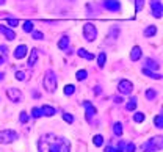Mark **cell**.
Listing matches in <instances>:
<instances>
[{
	"label": "cell",
	"instance_id": "1",
	"mask_svg": "<svg viewBox=\"0 0 163 152\" xmlns=\"http://www.w3.org/2000/svg\"><path fill=\"white\" fill-rule=\"evenodd\" d=\"M39 152H69L71 143L64 136H58L55 133H46L38 141Z\"/></svg>",
	"mask_w": 163,
	"mask_h": 152
},
{
	"label": "cell",
	"instance_id": "2",
	"mask_svg": "<svg viewBox=\"0 0 163 152\" xmlns=\"http://www.w3.org/2000/svg\"><path fill=\"white\" fill-rule=\"evenodd\" d=\"M161 146H163L161 136H154L151 140H147L146 143H143L141 149L143 152H155V150H161Z\"/></svg>",
	"mask_w": 163,
	"mask_h": 152
},
{
	"label": "cell",
	"instance_id": "3",
	"mask_svg": "<svg viewBox=\"0 0 163 152\" xmlns=\"http://www.w3.org/2000/svg\"><path fill=\"white\" fill-rule=\"evenodd\" d=\"M43 83H44V89L47 93H53V91H55L57 85H58V78H57L55 72H53V71H47L46 75H44Z\"/></svg>",
	"mask_w": 163,
	"mask_h": 152
},
{
	"label": "cell",
	"instance_id": "4",
	"mask_svg": "<svg viewBox=\"0 0 163 152\" xmlns=\"http://www.w3.org/2000/svg\"><path fill=\"white\" fill-rule=\"evenodd\" d=\"M83 36H85V39L88 41V43H93V41L97 38V28H96V25H93L91 22L85 24V25H83Z\"/></svg>",
	"mask_w": 163,
	"mask_h": 152
},
{
	"label": "cell",
	"instance_id": "5",
	"mask_svg": "<svg viewBox=\"0 0 163 152\" xmlns=\"http://www.w3.org/2000/svg\"><path fill=\"white\" fill-rule=\"evenodd\" d=\"M17 140V133L14 130H0V144H11Z\"/></svg>",
	"mask_w": 163,
	"mask_h": 152
},
{
	"label": "cell",
	"instance_id": "6",
	"mask_svg": "<svg viewBox=\"0 0 163 152\" xmlns=\"http://www.w3.org/2000/svg\"><path fill=\"white\" fill-rule=\"evenodd\" d=\"M6 93V97L11 101V102H22V93L19 91V88H6L5 89Z\"/></svg>",
	"mask_w": 163,
	"mask_h": 152
},
{
	"label": "cell",
	"instance_id": "7",
	"mask_svg": "<svg viewBox=\"0 0 163 152\" xmlns=\"http://www.w3.org/2000/svg\"><path fill=\"white\" fill-rule=\"evenodd\" d=\"M118 89H119V93H122V94H130L132 89H133V85H132L130 80L124 78V80H121L119 83H118Z\"/></svg>",
	"mask_w": 163,
	"mask_h": 152
},
{
	"label": "cell",
	"instance_id": "8",
	"mask_svg": "<svg viewBox=\"0 0 163 152\" xmlns=\"http://www.w3.org/2000/svg\"><path fill=\"white\" fill-rule=\"evenodd\" d=\"M83 107H85V113H86V121L91 122L93 116L96 115V107H94L89 101H83Z\"/></svg>",
	"mask_w": 163,
	"mask_h": 152
},
{
	"label": "cell",
	"instance_id": "9",
	"mask_svg": "<svg viewBox=\"0 0 163 152\" xmlns=\"http://www.w3.org/2000/svg\"><path fill=\"white\" fill-rule=\"evenodd\" d=\"M151 8H152V16L160 19L161 17V2L160 0H151Z\"/></svg>",
	"mask_w": 163,
	"mask_h": 152
},
{
	"label": "cell",
	"instance_id": "10",
	"mask_svg": "<svg viewBox=\"0 0 163 152\" xmlns=\"http://www.w3.org/2000/svg\"><path fill=\"white\" fill-rule=\"evenodd\" d=\"M104 6L108 10V11H119L121 10V3L119 0H104Z\"/></svg>",
	"mask_w": 163,
	"mask_h": 152
},
{
	"label": "cell",
	"instance_id": "11",
	"mask_svg": "<svg viewBox=\"0 0 163 152\" xmlns=\"http://www.w3.org/2000/svg\"><path fill=\"white\" fill-rule=\"evenodd\" d=\"M69 46H71V39H69V36H61V39L58 41V47H60L61 50H64V52H69V53H71Z\"/></svg>",
	"mask_w": 163,
	"mask_h": 152
},
{
	"label": "cell",
	"instance_id": "12",
	"mask_svg": "<svg viewBox=\"0 0 163 152\" xmlns=\"http://www.w3.org/2000/svg\"><path fill=\"white\" fill-rule=\"evenodd\" d=\"M0 33H2L6 39H9V41L16 39V33L13 32L11 28H8V27H5V25H0Z\"/></svg>",
	"mask_w": 163,
	"mask_h": 152
},
{
	"label": "cell",
	"instance_id": "13",
	"mask_svg": "<svg viewBox=\"0 0 163 152\" xmlns=\"http://www.w3.org/2000/svg\"><path fill=\"white\" fill-rule=\"evenodd\" d=\"M27 50H28V49H27V46H25V44L17 46V47H16V50H14V58H16V60H22V58L25 57V55H27Z\"/></svg>",
	"mask_w": 163,
	"mask_h": 152
},
{
	"label": "cell",
	"instance_id": "14",
	"mask_svg": "<svg viewBox=\"0 0 163 152\" xmlns=\"http://www.w3.org/2000/svg\"><path fill=\"white\" fill-rule=\"evenodd\" d=\"M140 58H141V47L135 46V47L132 49V52H130V60H132V61H138Z\"/></svg>",
	"mask_w": 163,
	"mask_h": 152
},
{
	"label": "cell",
	"instance_id": "15",
	"mask_svg": "<svg viewBox=\"0 0 163 152\" xmlns=\"http://www.w3.org/2000/svg\"><path fill=\"white\" fill-rule=\"evenodd\" d=\"M77 55H78L80 58H85V60H94V55L89 53V52H86V49H83V47L77 50Z\"/></svg>",
	"mask_w": 163,
	"mask_h": 152
},
{
	"label": "cell",
	"instance_id": "16",
	"mask_svg": "<svg viewBox=\"0 0 163 152\" xmlns=\"http://www.w3.org/2000/svg\"><path fill=\"white\" fill-rule=\"evenodd\" d=\"M146 67L151 69V71H158L160 64H158L155 60H152V58H146Z\"/></svg>",
	"mask_w": 163,
	"mask_h": 152
},
{
	"label": "cell",
	"instance_id": "17",
	"mask_svg": "<svg viewBox=\"0 0 163 152\" xmlns=\"http://www.w3.org/2000/svg\"><path fill=\"white\" fill-rule=\"evenodd\" d=\"M36 60H38V49H32V55H30V58H28V63H27L30 69H32V67H35Z\"/></svg>",
	"mask_w": 163,
	"mask_h": 152
},
{
	"label": "cell",
	"instance_id": "18",
	"mask_svg": "<svg viewBox=\"0 0 163 152\" xmlns=\"http://www.w3.org/2000/svg\"><path fill=\"white\" fill-rule=\"evenodd\" d=\"M143 74L147 75V77H151V78H154V80H160L161 78L160 74H155L154 71H151V69H147V67H143Z\"/></svg>",
	"mask_w": 163,
	"mask_h": 152
},
{
	"label": "cell",
	"instance_id": "19",
	"mask_svg": "<svg viewBox=\"0 0 163 152\" xmlns=\"http://www.w3.org/2000/svg\"><path fill=\"white\" fill-rule=\"evenodd\" d=\"M105 152H126V150H124V143L119 141V144H118L116 149L112 147V146H107V147H105Z\"/></svg>",
	"mask_w": 163,
	"mask_h": 152
},
{
	"label": "cell",
	"instance_id": "20",
	"mask_svg": "<svg viewBox=\"0 0 163 152\" xmlns=\"http://www.w3.org/2000/svg\"><path fill=\"white\" fill-rule=\"evenodd\" d=\"M154 35H157V27L155 25H149L147 28L144 30V36L146 38H152Z\"/></svg>",
	"mask_w": 163,
	"mask_h": 152
},
{
	"label": "cell",
	"instance_id": "21",
	"mask_svg": "<svg viewBox=\"0 0 163 152\" xmlns=\"http://www.w3.org/2000/svg\"><path fill=\"white\" fill-rule=\"evenodd\" d=\"M41 110H43V115H44V116H53V115L57 113L55 108H53V107H49V105L41 107Z\"/></svg>",
	"mask_w": 163,
	"mask_h": 152
},
{
	"label": "cell",
	"instance_id": "22",
	"mask_svg": "<svg viewBox=\"0 0 163 152\" xmlns=\"http://www.w3.org/2000/svg\"><path fill=\"white\" fill-rule=\"evenodd\" d=\"M8 58V49L5 46H0V64H3Z\"/></svg>",
	"mask_w": 163,
	"mask_h": 152
},
{
	"label": "cell",
	"instance_id": "23",
	"mask_svg": "<svg viewBox=\"0 0 163 152\" xmlns=\"http://www.w3.org/2000/svg\"><path fill=\"white\" fill-rule=\"evenodd\" d=\"M105 63H107V53H105V52H100L99 57H97V66H99V67H104Z\"/></svg>",
	"mask_w": 163,
	"mask_h": 152
},
{
	"label": "cell",
	"instance_id": "24",
	"mask_svg": "<svg viewBox=\"0 0 163 152\" xmlns=\"http://www.w3.org/2000/svg\"><path fill=\"white\" fill-rule=\"evenodd\" d=\"M33 22L32 21H25L24 22V25H22V28H24V32H27V33H32L33 32Z\"/></svg>",
	"mask_w": 163,
	"mask_h": 152
},
{
	"label": "cell",
	"instance_id": "25",
	"mask_svg": "<svg viewBox=\"0 0 163 152\" xmlns=\"http://www.w3.org/2000/svg\"><path fill=\"white\" fill-rule=\"evenodd\" d=\"M113 132H115L116 136H121L122 135V124L121 122H115L113 124Z\"/></svg>",
	"mask_w": 163,
	"mask_h": 152
},
{
	"label": "cell",
	"instance_id": "26",
	"mask_svg": "<svg viewBox=\"0 0 163 152\" xmlns=\"http://www.w3.org/2000/svg\"><path fill=\"white\" fill-rule=\"evenodd\" d=\"M154 124H155L157 129H161V127H163V115H161V113L154 118Z\"/></svg>",
	"mask_w": 163,
	"mask_h": 152
},
{
	"label": "cell",
	"instance_id": "27",
	"mask_svg": "<svg viewBox=\"0 0 163 152\" xmlns=\"http://www.w3.org/2000/svg\"><path fill=\"white\" fill-rule=\"evenodd\" d=\"M93 143H94V146H96V147H100L104 144V136L102 135H96V136L93 138Z\"/></svg>",
	"mask_w": 163,
	"mask_h": 152
},
{
	"label": "cell",
	"instance_id": "28",
	"mask_svg": "<svg viewBox=\"0 0 163 152\" xmlns=\"http://www.w3.org/2000/svg\"><path fill=\"white\" fill-rule=\"evenodd\" d=\"M155 97H157V91H155V89L151 88V89L146 91V99H147V101H154Z\"/></svg>",
	"mask_w": 163,
	"mask_h": 152
},
{
	"label": "cell",
	"instance_id": "29",
	"mask_svg": "<svg viewBox=\"0 0 163 152\" xmlns=\"http://www.w3.org/2000/svg\"><path fill=\"white\" fill-rule=\"evenodd\" d=\"M75 77H77V80H80V82H82V80H86L88 72L85 71V69H80V71H77V75H75Z\"/></svg>",
	"mask_w": 163,
	"mask_h": 152
},
{
	"label": "cell",
	"instance_id": "30",
	"mask_svg": "<svg viewBox=\"0 0 163 152\" xmlns=\"http://www.w3.org/2000/svg\"><path fill=\"white\" fill-rule=\"evenodd\" d=\"M126 108L129 110V112H132V110H135V108H137V99H135V97H132V99L127 102Z\"/></svg>",
	"mask_w": 163,
	"mask_h": 152
},
{
	"label": "cell",
	"instance_id": "31",
	"mask_svg": "<svg viewBox=\"0 0 163 152\" xmlns=\"http://www.w3.org/2000/svg\"><path fill=\"white\" fill-rule=\"evenodd\" d=\"M74 93H75V86L74 85H66L64 86V94L66 96H72Z\"/></svg>",
	"mask_w": 163,
	"mask_h": 152
},
{
	"label": "cell",
	"instance_id": "32",
	"mask_svg": "<svg viewBox=\"0 0 163 152\" xmlns=\"http://www.w3.org/2000/svg\"><path fill=\"white\" fill-rule=\"evenodd\" d=\"M32 116H33V118H41V116H44V115H43V110L38 108V107H35V108L32 110Z\"/></svg>",
	"mask_w": 163,
	"mask_h": 152
},
{
	"label": "cell",
	"instance_id": "33",
	"mask_svg": "<svg viewBox=\"0 0 163 152\" xmlns=\"http://www.w3.org/2000/svg\"><path fill=\"white\" fill-rule=\"evenodd\" d=\"M133 121H135V122H143V121H144V113H141V112L135 113V115H133Z\"/></svg>",
	"mask_w": 163,
	"mask_h": 152
},
{
	"label": "cell",
	"instance_id": "34",
	"mask_svg": "<svg viewBox=\"0 0 163 152\" xmlns=\"http://www.w3.org/2000/svg\"><path fill=\"white\" fill-rule=\"evenodd\" d=\"M19 121L22 124H25L27 121H28V115H27V112H21V116H19Z\"/></svg>",
	"mask_w": 163,
	"mask_h": 152
},
{
	"label": "cell",
	"instance_id": "35",
	"mask_svg": "<svg viewBox=\"0 0 163 152\" xmlns=\"http://www.w3.org/2000/svg\"><path fill=\"white\" fill-rule=\"evenodd\" d=\"M63 119L66 121V122H74V116L72 115H69V113H63Z\"/></svg>",
	"mask_w": 163,
	"mask_h": 152
},
{
	"label": "cell",
	"instance_id": "36",
	"mask_svg": "<svg viewBox=\"0 0 163 152\" xmlns=\"http://www.w3.org/2000/svg\"><path fill=\"white\" fill-rule=\"evenodd\" d=\"M6 24H8V25H11V27H17V25H19V21H17V19L9 17V19H6Z\"/></svg>",
	"mask_w": 163,
	"mask_h": 152
},
{
	"label": "cell",
	"instance_id": "37",
	"mask_svg": "<svg viewBox=\"0 0 163 152\" xmlns=\"http://www.w3.org/2000/svg\"><path fill=\"white\" fill-rule=\"evenodd\" d=\"M135 150H137V146H135L133 143H129L126 146V152H135Z\"/></svg>",
	"mask_w": 163,
	"mask_h": 152
},
{
	"label": "cell",
	"instance_id": "38",
	"mask_svg": "<svg viewBox=\"0 0 163 152\" xmlns=\"http://www.w3.org/2000/svg\"><path fill=\"white\" fill-rule=\"evenodd\" d=\"M137 2V11H141L144 8V0H135Z\"/></svg>",
	"mask_w": 163,
	"mask_h": 152
},
{
	"label": "cell",
	"instance_id": "39",
	"mask_svg": "<svg viewBox=\"0 0 163 152\" xmlns=\"http://www.w3.org/2000/svg\"><path fill=\"white\" fill-rule=\"evenodd\" d=\"M32 36H33L35 39H43V38H44V35L41 33V32H32Z\"/></svg>",
	"mask_w": 163,
	"mask_h": 152
},
{
	"label": "cell",
	"instance_id": "40",
	"mask_svg": "<svg viewBox=\"0 0 163 152\" xmlns=\"http://www.w3.org/2000/svg\"><path fill=\"white\" fill-rule=\"evenodd\" d=\"M16 78L22 82V80H25V74H24L22 71H19V72H16Z\"/></svg>",
	"mask_w": 163,
	"mask_h": 152
},
{
	"label": "cell",
	"instance_id": "41",
	"mask_svg": "<svg viewBox=\"0 0 163 152\" xmlns=\"http://www.w3.org/2000/svg\"><path fill=\"white\" fill-rule=\"evenodd\" d=\"M113 101H115V104H122V101H124V99H122V97H118V96H116V97H113Z\"/></svg>",
	"mask_w": 163,
	"mask_h": 152
},
{
	"label": "cell",
	"instance_id": "42",
	"mask_svg": "<svg viewBox=\"0 0 163 152\" xmlns=\"http://www.w3.org/2000/svg\"><path fill=\"white\" fill-rule=\"evenodd\" d=\"M100 91H102L100 86H96V89H94V93H96V94H100Z\"/></svg>",
	"mask_w": 163,
	"mask_h": 152
},
{
	"label": "cell",
	"instance_id": "43",
	"mask_svg": "<svg viewBox=\"0 0 163 152\" xmlns=\"http://www.w3.org/2000/svg\"><path fill=\"white\" fill-rule=\"evenodd\" d=\"M0 80H3V74L2 72H0Z\"/></svg>",
	"mask_w": 163,
	"mask_h": 152
},
{
	"label": "cell",
	"instance_id": "44",
	"mask_svg": "<svg viewBox=\"0 0 163 152\" xmlns=\"http://www.w3.org/2000/svg\"><path fill=\"white\" fill-rule=\"evenodd\" d=\"M5 3V0H0V5H3Z\"/></svg>",
	"mask_w": 163,
	"mask_h": 152
}]
</instances>
